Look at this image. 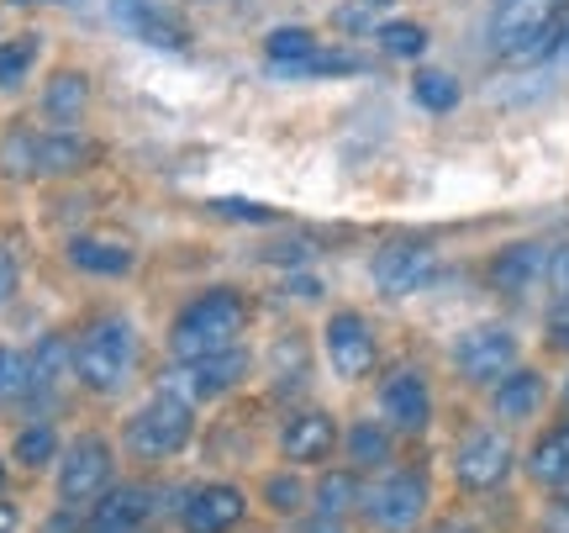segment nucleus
<instances>
[{"instance_id":"nucleus-41","label":"nucleus","mask_w":569,"mask_h":533,"mask_svg":"<svg viewBox=\"0 0 569 533\" xmlns=\"http://www.w3.org/2000/svg\"><path fill=\"white\" fill-rule=\"evenodd\" d=\"M565 502H569V486H565Z\"/></svg>"},{"instance_id":"nucleus-25","label":"nucleus","mask_w":569,"mask_h":533,"mask_svg":"<svg viewBox=\"0 0 569 533\" xmlns=\"http://www.w3.org/2000/svg\"><path fill=\"white\" fill-rule=\"evenodd\" d=\"M353 507H365V492H359V481L348 471H332L317 481V513L322 517H343Z\"/></svg>"},{"instance_id":"nucleus-29","label":"nucleus","mask_w":569,"mask_h":533,"mask_svg":"<svg viewBox=\"0 0 569 533\" xmlns=\"http://www.w3.org/2000/svg\"><path fill=\"white\" fill-rule=\"evenodd\" d=\"M411 96H417L427 111H453V106H459V85H453V75H443V69H422L417 85H411Z\"/></svg>"},{"instance_id":"nucleus-20","label":"nucleus","mask_w":569,"mask_h":533,"mask_svg":"<svg viewBox=\"0 0 569 533\" xmlns=\"http://www.w3.org/2000/svg\"><path fill=\"white\" fill-rule=\"evenodd\" d=\"M543 407V381L532 375V369H511L496 381V417H507V423H522L532 412Z\"/></svg>"},{"instance_id":"nucleus-10","label":"nucleus","mask_w":569,"mask_h":533,"mask_svg":"<svg viewBox=\"0 0 569 533\" xmlns=\"http://www.w3.org/2000/svg\"><path fill=\"white\" fill-rule=\"evenodd\" d=\"M432 275H438V254L427 244H386L375 254V286L386 296H411L432 286Z\"/></svg>"},{"instance_id":"nucleus-21","label":"nucleus","mask_w":569,"mask_h":533,"mask_svg":"<svg viewBox=\"0 0 569 533\" xmlns=\"http://www.w3.org/2000/svg\"><path fill=\"white\" fill-rule=\"evenodd\" d=\"M528 475L538 486H553V492L569 486V423L538 438V450L528 454Z\"/></svg>"},{"instance_id":"nucleus-28","label":"nucleus","mask_w":569,"mask_h":533,"mask_svg":"<svg viewBox=\"0 0 569 533\" xmlns=\"http://www.w3.org/2000/svg\"><path fill=\"white\" fill-rule=\"evenodd\" d=\"M38 63V38H11L0 42V90H17Z\"/></svg>"},{"instance_id":"nucleus-22","label":"nucleus","mask_w":569,"mask_h":533,"mask_svg":"<svg viewBox=\"0 0 569 533\" xmlns=\"http://www.w3.org/2000/svg\"><path fill=\"white\" fill-rule=\"evenodd\" d=\"M69 265L84 275H127L132 269V248L117 238H74L69 244Z\"/></svg>"},{"instance_id":"nucleus-39","label":"nucleus","mask_w":569,"mask_h":533,"mask_svg":"<svg viewBox=\"0 0 569 533\" xmlns=\"http://www.w3.org/2000/svg\"><path fill=\"white\" fill-rule=\"evenodd\" d=\"M0 533H17V507L11 502H0Z\"/></svg>"},{"instance_id":"nucleus-15","label":"nucleus","mask_w":569,"mask_h":533,"mask_svg":"<svg viewBox=\"0 0 569 533\" xmlns=\"http://www.w3.org/2000/svg\"><path fill=\"white\" fill-rule=\"evenodd\" d=\"M243 492L238 486H201V492H190L184 502V533H227L232 523H243Z\"/></svg>"},{"instance_id":"nucleus-8","label":"nucleus","mask_w":569,"mask_h":533,"mask_svg":"<svg viewBox=\"0 0 569 533\" xmlns=\"http://www.w3.org/2000/svg\"><path fill=\"white\" fill-rule=\"evenodd\" d=\"M106 481H111V450H106V438H74L63 450V471H59L63 507H80L90 496H101Z\"/></svg>"},{"instance_id":"nucleus-1","label":"nucleus","mask_w":569,"mask_h":533,"mask_svg":"<svg viewBox=\"0 0 569 533\" xmlns=\"http://www.w3.org/2000/svg\"><path fill=\"white\" fill-rule=\"evenodd\" d=\"M569 0H496L490 6V53L507 63H538L565 27Z\"/></svg>"},{"instance_id":"nucleus-14","label":"nucleus","mask_w":569,"mask_h":533,"mask_svg":"<svg viewBox=\"0 0 569 533\" xmlns=\"http://www.w3.org/2000/svg\"><path fill=\"white\" fill-rule=\"evenodd\" d=\"M332 444H338V423H332L327 412L306 407V412H290V417H284V428H280V454L284 460L317 465V460L332 454Z\"/></svg>"},{"instance_id":"nucleus-16","label":"nucleus","mask_w":569,"mask_h":533,"mask_svg":"<svg viewBox=\"0 0 569 533\" xmlns=\"http://www.w3.org/2000/svg\"><path fill=\"white\" fill-rule=\"evenodd\" d=\"M111 17H117V27H127L132 38L153 42V48H184V27L153 0H111Z\"/></svg>"},{"instance_id":"nucleus-35","label":"nucleus","mask_w":569,"mask_h":533,"mask_svg":"<svg viewBox=\"0 0 569 533\" xmlns=\"http://www.w3.org/2000/svg\"><path fill=\"white\" fill-rule=\"evenodd\" d=\"M553 338L569 344V296H559V312H553Z\"/></svg>"},{"instance_id":"nucleus-40","label":"nucleus","mask_w":569,"mask_h":533,"mask_svg":"<svg viewBox=\"0 0 569 533\" xmlns=\"http://www.w3.org/2000/svg\"><path fill=\"white\" fill-rule=\"evenodd\" d=\"M432 533H475L469 523H443V529H432Z\"/></svg>"},{"instance_id":"nucleus-32","label":"nucleus","mask_w":569,"mask_h":533,"mask_svg":"<svg viewBox=\"0 0 569 533\" xmlns=\"http://www.w3.org/2000/svg\"><path fill=\"white\" fill-rule=\"evenodd\" d=\"M21 396H27V354L0 344V407H6V402H21Z\"/></svg>"},{"instance_id":"nucleus-12","label":"nucleus","mask_w":569,"mask_h":533,"mask_svg":"<svg viewBox=\"0 0 569 533\" xmlns=\"http://www.w3.org/2000/svg\"><path fill=\"white\" fill-rule=\"evenodd\" d=\"M380 412H386L390 428L401 433H422L432 423V391L417 369H396L386 386H380Z\"/></svg>"},{"instance_id":"nucleus-7","label":"nucleus","mask_w":569,"mask_h":533,"mask_svg":"<svg viewBox=\"0 0 569 533\" xmlns=\"http://www.w3.org/2000/svg\"><path fill=\"white\" fill-rule=\"evenodd\" d=\"M453 475H459L465 492H496L511 475V444L496 428L469 433L459 444V454H453Z\"/></svg>"},{"instance_id":"nucleus-13","label":"nucleus","mask_w":569,"mask_h":533,"mask_svg":"<svg viewBox=\"0 0 569 533\" xmlns=\"http://www.w3.org/2000/svg\"><path fill=\"white\" fill-rule=\"evenodd\" d=\"M327 359L343 381H359L375 369V338H369V323L359 312H338L327 323Z\"/></svg>"},{"instance_id":"nucleus-26","label":"nucleus","mask_w":569,"mask_h":533,"mask_svg":"<svg viewBox=\"0 0 569 533\" xmlns=\"http://www.w3.org/2000/svg\"><path fill=\"white\" fill-rule=\"evenodd\" d=\"M59 454V433L48 428V423H32V428L17 433V444H11V460H17L21 471H42L48 460Z\"/></svg>"},{"instance_id":"nucleus-30","label":"nucleus","mask_w":569,"mask_h":533,"mask_svg":"<svg viewBox=\"0 0 569 533\" xmlns=\"http://www.w3.org/2000/svg\"><path fill=\"white\" fill-rule=\"evenodd\" d=\"M380 48H386L390 59H417L427 48V32L417 21H390V27H380Z\"/></svg>"},{"instance_id":"nucleus-6","label":"nucleus","mask_w":569,"mask_h":533,"mask_svg":"<svg viewBox=\"0 0 569 533\" xmlns=\"http://www.w3.org/2000/svg\"><path fill=\"white\" fill-rule=\"evenodd\" d=\"M453 365H459V375L475 381V386H496L501 375L517 369V338H511L507 328H496V323L469 328L465 338L453 344Z\"/></svg>"},{"instance_id":"nucleus-27","label":"nucleus","mask_w":569,"mask_h":533,"mask_svg":"<svg viewBox=\"0 0 569 533\" xmlns=\"http://www.w3.org/2000/svg\"><path fill=\"white\" fill-rule=\"evenodd\" d=\"M348 460H353V465H386L390 433L380 428V423H353V428H348Z\"/></svg>"},{"instance_id":"nucleus-17","label":"nucleus","mask_w":569,"mask_h":533,"mask_svg":"<svg viewBox=\"0 0 569 533\" xmlns=\"http://www.w3.org/2000/svg\"><path fill=\"white\" fill-rule=\"evenodd\" d=\"M69 369H74V344H69L63 333L38 338V349L27 354V396H32V402H48V396L63 386Z\"/></svg>"},{"instance_id":"nucleus-37","label":"nucleus","mask_w":569,"mask_h":533,"mask_svg":"<svg viewBox=\"0 0 569 533\" xmlns=\"http://www.w3.org/2000/svg\"><path fill=\"white\" fill-rule=\"evenodd\" d=\"M42 533H80V517H74V513L48 517V529H42Z\"/></svg>"},{"instance_id":"nucleus-36","label":"nucleus","mask_w":569,"mask_h":533,"mask_svg":"<svg viewBox=\"0 0 569 533\" xmlns=\"http://www.w3.org/2000/svg\"><path fill=\"white\" fill-rule=\"evenodd\" d=\"M296 533H343V523H338V517H322V513H317L311 523H301Z\"/></svg>"},{"instance_id":"nucleus-34","label":"nucleus","mask_w":569,"mask_h":533,"mask_svg":"<svg viewBox=\"0 0 569 533\" xmlns=\"http://www.w3.org/2000/svg\"><path fill=\"white\" fill-rule=\"evenodd\" d=\"M549 280H553L559 296H569V248H559V254L549 259Z\"/></svg>"},{"instance_id":"nucleus-24","label":"nucleus","mask_w":569,"mask_h":533,"mask_svg":"<svg viewBox=\"0 0 569 533\" xmlns=\"http://www.w3.org/2000/svg\"><path fill=\"white\" fill-rule=\"evenodd\" d=\"M0 169H6V175H17V180L42 175V138H38V132L11 127V132L0 138Z\"/></svg>"},{"instance_id":"nucleus-33","label":"nucleus","mask_w":569,"mask_h":533,"mask_svg":"<svg viewBox=\"0 0 569 533\" xmlns=\"http://www.w3.org/2000/svg\"><path fill=\"white\" fill-rule=\"evenodd\" d=\"M264 502L274 507V513H296V507L306 502V492H301V481H296V475H269Z\"/></svg>"},{"instance_id":"nucleus-31","label":"nucleus","mask_w":569,"mask_h":533,"mask_svg":"<svg viewBox=\"0 0 569 533\" xmlns=\"http://www.w3.org/2000/svg\"><path fill=\"white\" fill-rule=\"evenodd\" d=\"M84 165V144L80 138H69V132H59V138H42V175H63V169Z\"/></svg>"},{"instance_id":"nucleus-9","label":"nucleus","mask_w":569,"mask_h":533,"mask_svg":"<svg viewBox=\"0 0 569 533\" xmlns=\"http://www.w3.org/2000/svg\"><path fill=\"white\" fill-rule=\"evenodd\" d=\"M248 375V354L243 349H222V354H201V359H180V369L163 381L169 391H180L190 402L201 396H222Z\"/></svg>"},{"instance_id":"nucleus-18","label":"nucleus","mask_w":569,"mask_h":533,"mask_svg":"<svg viewBox=\"0 0 569 533\" xmlns=\"http://www.w3.org/2000/svg\"><path fill=\"white\" fill-rule=\"evenodd\" d=\"M549 248L543 244H511L496 265H490V286L507 290V296H522L528 286H538L543 275H549Z\"/></svg>"},{"instance_id":"nucleus-4","label":"nucleus","mask_w":569,"mask_h":533,"mask_svg":"<svg viewBox=\"0 0 569 533\" xmlns=\"http://www.w3.org/2000/svg\"><path fill=\"white\" fill-rule=\"evenodd\" d=\"M190 407H196L190 396L159 386V396L142 412H132V423H127V454L132 460H174L196 433V412Z\"/></svg>"},{"instance_id":"nucleus-38","label":"nucleus","mask_w":569,"mask_h":533,"mask_svg":"<svg viewBox=\"0 0 569 533\" xmlns=\"http://www.w3.org/2000/svg\"><path fill=\"white\" fill-rule=\"evenodd\" d=\"M11 286H17V269H11V259H6V254H0V302H6V296H11Z\"/></svg>"},{"instance_id":"nucleus-19","label":"nucleus","mask_w":569,"mask_h":533,"mask_svg":"<svg viewBox=\"0 0 569 533\" xmlns=\"http://www.w3.org/2000/svg\"><path fill=\"white\" fill-rule=\"evenodd\" d=\"M84 106H90V80H84L80 69H63V75H53L48 80V90H42V117L59 127H74L84 117Z\"/></svg>"},{"instance_id":"nucleus-11","label":"nucleus","mask_w":569,"mask_h":533,"mask_svg":"<svg viewBox=\"0 0 569 533\" xmlns=\"http://www.w3.org/2000/svg\"><path fill=\"white\" fill-rule=\"evenodd\" d=\"M153 507H159V496L148 486H111L96 496L84 533H142L153 523Z\"/></svg>"},{"instance_id":"nucleus-23","label":"nucleus","mask_w":569,"mask_h":533,"mask_svg":"<svg viewBox=\"0 0 569 533\" xmlns=\"http://www.w3.org/2000/svg\"><path fill=\"white\" fill-rule=\"evenodd\" d=\"M322 48L317 38L306 32V27H280L274 38L264 42V59L280 69V75H311V59H317Z\"/></svg>"},{"instance_id":"nucleus-2","label":"nucleus","mask_w":569,"mask_h":533,"mask_svg":"<svg viewBox=\"0 0 569 533\" xmlns=\"http://www.w3.org/2000/svg\"><path fill=\"white\" fill-rule=\"evenodd\" d=\"M138 369V333L127 317H101L74 344V381L96 396H117Z\"/></svg>"},{"instance_id":"nucleus-3","label":"nucleus","mask_w":569,"mask_h":533,"mask_svg":"<svg viewBox=\"0 0 569 533\" xmlns=\"http://www.w3.org/2000/svg\"><path fill=\"white\" fill-rule=\"evenodd\" d=\"M248 323V307L238 290H206L201 302H190V307L174 317V333H169V344L180 359H201V354H222L232 349V338L243 333Z\"/></svg>"},{"instance_id":"nucleus-5","label":"nucleus","mask_w":569,"mask_h":533,"mask_svg":"<svg viewBox=\"0 0 569 533\" xmlns=\"http://www.w3.org/2000/svg\"><path fill=\"white\" fill-rule=\"evenodd\" d=\"M427 513V475L417 471H396L380 486L365 492V517L380 533H411Z\"/></svg>"},{"instance_id":"nucleus-42","label":"nucleus","mask_w":569,"mask_h":533,"mask_svg":"<svg viewBox=\"0 0 569 533\" xmlns=\"http://www.w3.org/2000/svg\"><path fill=\"white\" fill-rule=\"evenodd\" d=\"M17 6H27V0H17Z\"/></svg>"}]
</instances>
